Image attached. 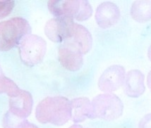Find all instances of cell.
<instances>
[{
	"label": "cell",
	"instance_id": "cell-1",
	"mask_svg": "<svg viewBox=\"0 0 151 128\" xmlns=\"http://www.w3.org/2000/svg\"><path fill=\"white\" fill-rule=\"evenodd\" d=\"M35 117L42 124L62 126L71 118L70 101L64 97H47L37 104Z\"/></svg>",
	"mask_w": 151,
	"mask_h": 128
},
{
	"label": "cell",
	"instance_id": "cell-2",
	"mask_svg": "<svg viewBox=\"0 0 151 128\" xmlns=\"http://www.w3.org/2000/svg\"><path fill=\"white\" fill-rule=\"evenodd\" d=\"M31 28L26 19L14 17L0 22V51H8L30 35Z\"/></svg>",
	"mask_w": 151,
	"mask_h": 128
},
{
	"label": "cell",
	"instance_id": "cell-3",
	"mask_svg": "<svg viewBox=\"0 0 151 128\" xmlns=\"http://www.w3.org/2000/svg\"><path fill=\"white\" fill-rule=\"evenodd\" d=\"M123 113V104L117 96L107 93L98 95L91 102V118L112 120Z\"/></svg>",
	"mask_w": 151,
	"mask_h": 128
},
{
	"label": "cell",
	"instance_id": "cell-4",
	"mask_svg": "<svg viewBox=\"0 0 151 128\" xmlns=\"http://www.w3.org/2000/svg\"><path fill=\"white\" fill-rule=\"evenodd\" d=\"M18 46L20 59L23 64L29 67L40 64L47 50V43L45 39L31 34L23 37Z\"/></svg>",
	"mask_w": 151,
	"mask_h": 128
},
{
	"label": "cell",
	"instance_id": "cell-5",
	"mask_svg": "<svg viewBox=\"0 0 151 128\" xmlns=\"http://www.w3.org/2000/svg\"><path fill=\"white\" fill-rule=\"evenodd\" d=\"M48 9L57 17L66 16L83 21L91 17L92 7L87 1H49Z\"/></svg>",
	"mask_w": 151,
	"mask_h": 128
},
{
	"label": "cell",
	"instance_id": "cell-6",
	"mask_svg": "<svg viewBox=\"0 0 151 128\" xmlns=\"http://www.w3.org/2000/svg\"><path fill=\"white\" fill-rule=\"evenodd\" d=\"M75 23L72 18L63 16L49 20L45 26V33L54 42H62L73 37Z\"/></svg>",
	"mask_w": 151,
	"mask_h": 128
},
{
	"label": "cell",
	"instance_id": "cell-7",
	"mask_svg": "<svg viewBox=\"0 0 151 128\" xmlns=\"http://www.w3.org/2000/svg\"><path fill=\"white\" fill-rule=\"evenodd\" d=\"M58 59L63 67L69 71H78L83 64L81 51L71 39L59 46Z\"/></svg>",
	"mask_w": 151,
	"mask_h": 128
},
{
	"label": "cell",
	"instance_id": "cell-8",
	"mask_svg": "<svg viewBox=\"0 0 151 128\" xmlns=\"http://www.w3.org/2000/svg\"><path fill=\"white\" fill-rule=\"evenodd\" d=\"M124 80V68L119 65H114L104 71L99 79L98 86L102 91L112 92L119 89Z\"/></svg>",
	"mask_w": 151,
	"mask_h": 128
},
{
	"label": "cell",
	"instance_id": "cell-9",
	"mask_svg": "<svg viewBox=\"0 0 151 128\" xmlns=\"http://www.w3.org/2000/svg\"><path fill=\"white\" fill-rule=\"evenodd\" d=\"M9 98V111L12 114L23 119H26L31 114L33 100L29 92L21 89L18 94Z\"/></svg>",
	"mask_w": 151,
	"mask_h": 128
},
{
	"label": "cell",
	"instance_id": "cell-10",
	"mask_svg": "<svg viewBox=\"0 0 151 128\" xmlns=\"http://www.w3.org/2000/svg\"><path fill=\"white\" fill-rule=\"evenodd\" d=\"M119 18V9L114 3L110 1L102 2L98 7L95 13V19L98 26L104 29L116 24Z\"/></svg>",
	"mask_w": 151,
	"mask_h": 128
},
{
	"label": "cell",
	"instance_id": "cell-11",
	"mask_svg": "<svg viewBox=\"0 0 151 128\" xmlns=\"http://www.w3.org/2000/svg\"><path fill=\"white\" fill-rule=\"evenodd\" d=\"M145 76L138 70H132L126 77V93L131 97H138L145 92Z\"/></svg>",
	"mask_w": 151,
	"mask_h": 128
},
{
	"label": "cell",
	"instance_id": "cell-12",
	"mask_svg": "<svg viewBox=\"0 0 151 128\" xmlns=\"http://www.w3.org/2000/svg\"><path fill=\"white\" fill-rule=\"evenodd\" d=\"M71 107V118L73 121L81 122L91 118V102L87 97H78L70 101Z\"/></svg>",
	"mask_w": 151,
	"mask_h": 128
},
{
	"label": "cell",
	"instance_id": "cell-13",
	"mask_svg": "<svg viewBox=\"0 0 151 128\" xmlns=\"http://www.w3.org/2000/svg\"><path fill=\"white\" fill-rule=\"evenodd\" d=\"M71 39L78 46L82 54H86L91 50L93 42L92 35L88 29L82 25L75 23V32Z\"/></svg>",
	"mask_w": 151,
	"mask_h": 128
},
{
	"label": "cell",
	"instance_id": "cell-14",
	"mask_svg": "<svg viewBox=\"0 0 151 128\" xmlns=\"http://www.w3.org/2000/svg\"><path fill=\"white\" fill-rule=\"evenodd\" d=\"M131 14L133 19L141 23L150 20V1H136L133 4Z\"/></svg>",
	"mask_w": 151,
	"mask_h": 128
},
{
	"label": "cell",
	"instance_id": "cell-15",
	"mask_svg": "<svg viewBox=\"0 0 151 128\" xmlns=\"http://www.w3.org/2000/svg\"><path fill=\"white\" fill-rule=\"evenodd\" d=\"M21 89L10 78L5 76L0 67V94L6 93L9 97L15 96L19 93Z\"/></svg>",
	"mask_w": 151,
	"mask_h": 128
},
{
	"label": "cell",
	"instance_id": "cell-16",
	"mask_svg": "<svg viewBox=\"0 0 151 128\" xmlns=\"http://www.w3.org/2000/svg\"><path fill=\"white\" fill-rule=\"evenodd\" d=\"M27 121L26 119L18 118L8 111L3 117V128H22Z\"/></svg>",
	"mask_w": 151,
	"mask_h": 128
},
{
	"label": "cell",
	"instance_id": "cell-17",
	"mask_svg": "<svg viewBox=\"0 0 151 128\" xmlns=\"http://www.w3.org/2000/svg\"><path fill=\"white\" fill-rule=\"evenodd\" d=\"M15 6L14 1H0V20L8 16Z\"/></svg>",
	"mask_w": 151,
	"mask_h": 128
},
{
	"label": "cell",
	"instance_id": "cell-18",
	"mask_svg": "<svg viewBox=\"0 0 151 128\" xmlns=\"http://www.w3.org/2000/svg\"><path fill=\"white\" fill-rule=\"evenodd\" d=\"M150 115L148 114L141 120L139 128H150Z\"/></svg>",
	"mask_w": 151,
	"mask_h": 128
},
{
	"label": "cell",
	"instance_id": "cell-19",
	"mask_svg": "<svg viewBox=\"0 0 151 128\" xmlns=\"http://www.w3.org/2000/svg\"><path fill=\"white\" fill-rule=\"evenodd\" d=\"M22 128H39L37 126L35 125L34 124H32V123H30L29 122L27 121L26 123L25 124L24 126Z\"/></svg>",
	"mask_w": 151,
	"mask_h": 128
},
{
	"label": "cell",
	"instance_id": "cell-20",
	"mask_svg": "<svg viewBox=\"0 0 151 128\" xmlns=\"http://www.w3.org/2000/svg\"><path fill=\"white\" fill-rule=\"evenodd\" d=\"M69 128H84L83 127L82 125H73L72 126H71V127H69Z\"/></svg>",
	"mask_w": 151,
	"mask_h": 128
}]
</instances>
